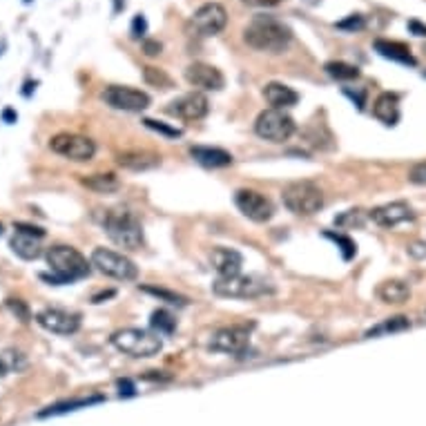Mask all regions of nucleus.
<instances>
[{
	"label": "nucleus",
	"instance_id": "nucleus-13",
	"mask_svg": "<svg viewBox=\"0 0 426 426\" xmlns=\"http://www.w3.org/2000/svg\"><path fill=\"white\" fill-rule=\"evenodd\" d=\"M228 23V11L219 3H206L192 13V27L199 36H217Z\"/></svg>",
	"mask_w": 426,
	"mask_h": 426
},
{
	"label": "nucleus",
	"instance_id": "nucleus-7",
	"mask_svg": "<svg viewBox=\"0 0 426 426\" xmlns=\"http://www.w3.org/2000/svg\"><path fill=\"white\" fill-rule=\"evenodd\" d=\"M90 264L96 268L98 273H103L112 279H119V281H132L138 275L132 259H127L125 254L107 250V248H96L92 252Z\"/></svg>",
	"mask_w": 426,
	"mask_h": 426
},
{
	"label": "nucleus",
	"instance_id": "nucleus-46",
	"mask_svg": "<svg viewBox=\"0 0 426 426\" xmlns=\"http://www.w3.org/2000/svg\"><path fill=\"white\" fill-rule=\"evenodd\" d=\"M119 389H121V395H123V393H125V395H132V393H134V386H132L127 379H125V381H123V379L119 381Z\"/></svg>",
	"mask_w": 426,
	"mask_h": 426
},
{
	"label": "nucleus",
	"instance_id": "nucleus-28",
	"mask_svg": "<svg viewBox=\"0 0 426 426\" xmlns=\"http://www.w3.org/2000/svg\"><path fill=\"white\" fill-rule=\"evenodd\" d=\"M103 397H83V400H67V402H59L54 404L45 410H40L38 418H49V415H63V413H69V410H78V408H85L94 402H101Z\"/></svg>",
	"mask_w": 426,
	"mask_h": 426
},
{
	"label": "nucleus",
	"instance_id": "nucleus-20",
	"mask_svg": "<svg viewBox=\"0 0 426 426\" xmlns=\"http://www.w3.org/2000/svg\"><path fill=\"white\" fill-rule=\"evenodd\" d=\"M264 98L275 110H286V107L297 105V101H300V94H297L292 88H288V85H283V83H268L264 88Z\"/></svg>",
	"mask_w": 426,
	"mask_h": 426
},
{
	"label": "nucleus",
	"instance_id": "nucleus-43",
	"mask_svg": "<svg viewBox=\"0 0 426 426\" xmlns=\"http://www.w3.org/2000/svg\"><path fill=\"white\" fill-rule=\"evenodd\" d=\"M244 3L252 5V7H275L281 3V0H244Z\"/></svg>",
	"mask_w": 426,
	"mask_h": 426
},
{
	"label": "nucleus",
	"instance_id": "nucleus-25",
	"mask_svg": "<svg viewBox=\"0 0 426 426\" xmlns=\"http://www.w3.org/2000/svg\"><path fill=\"white\" fill-rule=\"evenodd\" d=\"M11 250L18 254L20 259H25V261H32V259H38L40 257V252H42V248H40V239H36V237H30V235H20V232H16L11 237Z\"/></svg>",
	"mask_w": 426,
	"mask_h": 426
},
{
	"label": "nucleus",
	"instance_id": "nucleus-51",
	"mask_svg": "<svg viewBox=\"0 0 426 426\" xmlns=\"http://www.w3.org/2000/svg\"><path fill=\"white\" fill-rule=\"evenodd\" d=\"M424 54H426V45H424Z\"/></svg>",
	"mask_w": 426,
	"mask_h": 426
},
{
	"label": "nucleus",
	"instance_id": "nucleus-31",
	"mask_svg": "<svg viewBox=\"0 0 426 426\" xmlns=\"http://www.w3.org/2000/svg\"><path fill=\"white\" fill-rule=\"evenodd\" d=\"M150 324H152V329L156 333H163V335H172L174 329H177V319L170 315L167 310H154Z\"/></svg>",
	"mask_w": 426,
	"mask_h": 426
},
{
	"label": "nucleus",
	"instance_id": "nucleus-38",
	"mask_svg": "<svg viewBox=\"0 0 426 426\" xmlns=\"http://www.w3.org/2000/svg\"><path fill=\"white\" fill-rule=\"evenodd\" d=\"M335 223L337 225H350V228H353V225H357V228H360V225H364V212L362 210H348L346 215L335 219Z\"/></svg>",
	"mask_w": 426,
	"mask_h": 426
},
{
	"label": "nucleus",
	"instance_id": "nucleus-6",
	"mask_svg": "<svg viewBox=\"0 0 426 426\" xmlns=\"http://www.w3.org/2000/svg\"><path fill=\"white\" fill-rule=\"evenodd\" d=\"M283 206L300 217H312L324 208V192L310 181H297L283 190Z\"/></svg>",
	"mask_w": 426,
	"mask_h": 426
},
{
	"label": "nucleus",
	"instance_id": "nucleus-42",
	"mask_svg": "<svg viewBox=\"0 0 426 426\" xmlns=\"http://www.w3.org/2000/svg\"><path fill=\"white\" fill-rule=\"evenodd\" d=\"M161 49H163V45H161L159 40H154V38L143 40V54H146V56H159Z\"/></svg>",
	"mask_w": 426,
	"mask_h": 426
},
{
	"label": "nucleus",
	"instance_id": "nucleus-8",
	"mask_svg": "<svg viewBox=\"0 0 426 426\" xmlns=\"http://www.w3.org/2000/svg\"><path fill=\"white\" fill-rule=\"evenodd\" d=\"M254 132H257V136L271 141V143H283L295 134V121L283 110L271 107L257 117Z\"/></svg>",
	"mask_w": 426,
	"mask_h": 426
},
{
	"label": "nucleus",
	"instance_id": "nucleus-19",
	"mask_svg": "<svg viewBox=\"0 0 426 426\" xmlns=\"http://www.w3.org/2000/svg\"><path fill=\"white\" fill-rule=\"evenodd\" d=\"M375 52L379 56H384V59L395 61V63H402V65H410V67H413L418 63L415 56L410 54V49L404 45V42H400V40L379 38V40H375Z\"/></svg>",
	"mask_w": 426,
	"mask_h": 426
},
{
	"label": "nucleus",
	"instance_id": "nucleus-12",
	"mask_svg": "<svg viewBox=\"0 0 426 426\" xmlns=\"http://www.w3.org/2000/svg\"><path fill=\"white\" fill-rule=\"evenodd\" d=\"M103 101L123 112H143L150 105V96L141 90L127 88V85H110L103 92Z\"/></svg>",
	"mask_w": 426,
	"mask_h": 426
},
{
	"label": "nucleus",
	"instance_id": "nucleus-49",
	"mask_svg": "<svg viewBox=\"0 0 426 426\" xmlns=\"http://www.w3.org/2000/svg\"><path fill=\"white\" fill-rule=\"evenodd\" d=\"M7 52V40L5 38H0V56H3Z\"/></svg>",
	"mask_w": 426,
	"mask_h": 426
},
{
	"label": "nucleus",
	"instance_id": "nucleus-34",
	"mask_svg": "<svg viewBox=\"0 0 426 426\" xmlns=\"http://www.w3.org/2000/svg\"><path fill=\"white\" fill-rule=\"evenodd\" d=\"M326 237H329V239H333L335 241V244L339 246V250H342V254H344V259H353L355 257V250H357V248H355V244H353V241L346 237V235H337V232H326Z\"/></svg>",
	"mask_w": 426,
	"mask_h": 426
},
{
	"label": "nucleus",
	"instance_id": "nucleus-26",
	"mask_svg": "<svg viewBox=\"0 0 426 426\" xmlns=\"http://www.w3.org/2000/svg\"><path fill=\"white\" fill-rule=\"evenodd\" d=\"M410 329V321L402 315L397 317H391V319H384L381 324L373 326L371 331H366V339H373V337H381V335H391V333H402V331H408Z\"/></svg>",
	"mask_w": 426,
	"mask_h": 426
},
{
	"label": "nucleus",
	"instance_id": "nucleus-36",
	"mask_svg": "<svg viewBox=\"0 0 426 426\" xmlns=\"http://www.w3.org/2000/svg\"><path fill=\"white\" fill-rule=\"evenodd\" d=\"M143 123H146V127H150V130L159 132V134H163V136H170V138H177V136H181V130H179V127L165 125V123H161V121H154V119H146Z\"/></svg>",
	"mask_w": 426,
	"mask_h": 426
},
{
	"label": "nucleus",
	"instance_id": "nucleus-40",
	"mask_svg": "<svg viewBox=\"0 0 426 426\" xmlns=\"http://www.w3.org/2000/svg\"><path fill=\"white\" fill-rule=\"evenodd\" d=\"M13 230L20 232V235H30V237H36V239H42L45 237V230L38 228V225H32V223H13Z\"/></svg>",
	"mask_w": 426,
	"mask_h": 426
},
{
	"label": "nucleus",
	"instance_id": "nucleus-5",
	"mask_svg": "<svg viewBox=\"0 0 426 426\" xmlns=\"http://www.w3.org/2000/svg\"><path fill=\"white\" fill-rule=\"evenodd\" d=\"M112 346L117 350H121L123 355H130V357H154L159 355L163 348L161 337H156L150 331H141V329H123L117 331L114 335L110 337Z\"/></svg>",
	"mask_w": 426,
	"mask_h": 426
},
{
	"label": "nucleus",
	"instance_id": "nucleus-27",
	"mask_svg": "<svg viewBox=\"0 0 426 426\" xmlns=\"http://www.w3.org/2000/svg\"><path fill=\"white\" fill-rule=\"evenodd\" d=\"M81 183H83L85 188H90V190H94V192H103V194L119 190V179H117V174H112V172L83 177Z\"/></svg>",
	"mask_w": 426,
	"mask_h": 426
},
{
	"label": "nucleus",
	"instance_id": "nucleus-22",
	"mask_svg": "<svg viewBox=\"0 0 426 426\" xmlns=\"http://www.w3.org/2000/svg\"><path fill=\"white\" fill-rule=\"evenodd\" d=\"M373 114L384 125H395L400 121V98H397V94L391 92L379 94L377 101L373 103Z\"/></svg>",
	"mask_w": 426,
	"mask_h": 426
},
{
	"label": "nucleus",
	"instance_id": "nucleus-30",
	"mask_svg": "<svg viewBox=\"0 0 426 426\" xmlns=\"http://www.w3.org/2000/svg\"><path fill=\"white\" fill-rule=\"evenodd\" d=\"M326 74L335 81H355L360 78V67H355L350 63H344V61H331L326 63Z\"/></svg>",
	"mask_w": 426,
	"mask_h": 426
},
{
	"label": "nucleus",
	"instance_id": "nucleus-1",
	"mask_svg": "<svg viewBox=\"0 0 426 426\" xmlns=\"http://www.w3.org/2000/svg\"><path fill=\"white\" fill-rule=\"evenodd\" d=\"M45 259L52 275H40V279L54 283V286L85 279L92 271V264H88V259L72 246H61V244L52 246L45 254Z\"/></svg>",
	"mask_w": 426,
	"mask_h": 426
},
{
	"label": "nucleus",
	"instance_id": "nucleus-41",
	"mask_svg": "<svg viewBox=\"0 0 426 426\" xmlns=\"http://www.w3.org/2000/svg\"><path fill=\"white\" fill-rule=\"evenodd\" d=\"M146 30H148V23H146V18L138 13V16L132 20V38H143Z\"/></svg>",
	"mask_w": 426,
	"mask_h": 426
},
{
	"label": "nucleus",
	"instance_id": "nucleus-2",
	"mask_svg": "<svg viewBox=\"0 0 426 426\" xmlns=\"http://www.w3.org/2000/svg\"><path fill=\"white\" fill-rule=\"evenodd\" d=\"M244 40L252 49L268 52V54H281L290 45L292 32L288 25L273 16H254L244 30Z\"/></svg>",
	"mask_w": 426,
	"mask_h": 426
},
{
	"label": "nucleus",
	"instance_id": "nucleus-23",
	"mask_svg": "<svg viewBox=\"0 0 426 426\" xmlns=\"http://www.w3.org/2000/svg\"><path fill=\"white\" fill-rule=\"evenodd\" d=\"M117 161L121 167H127V170H150V167H156L161 163V156H156L152 152H146V150H130V152H123L117 156Z\"/></svg>",
	"mask_w": 426,
	"mask_h": 426
},
{
	"label": "nucleus",
	"instance_id": "nucleus-33",
	"mask_svg": "<svg viewBox=\"0 0 426 426\" xmlns=\"http://www.w3.org/2000/svg\"><path fill=\"white\" fill-rule=\"evenodd\" d=\"M7 308H9V312L16 319H20L23 324H27V321H32V310H30V306H27L23 300H7Z\"/></svg>",
	"mask_w": 426,
	"mask_h": 426
},
{
	"label": "nucleus",
	"instance_id": "nucleus-50",
	"mask_svg": "<svg viewBox=\"0 0 426 426\" xmlns=\"http://www.w3.org/2000/svg\"><path fill=\"white\" fill-rule=\"evenodd\" d=\"M0 235H3V223H0Z\"/></svg>",
	"mask_w": 426,
	"mask_h": 426
},
{
	"label": "nucleus",
	"instance_id": "nucleus-15",
	"mask_svg": "<svg viewBox=\"0 0 426 426\" xmlns=\"http://www.w3.org/2000/svg\"><path fill=\"white\" fill-rule=\"evenodd\" d=\"M208 110H210V103H208L206 94H201V92L183 94L167 107L170 114H174L183 121H201L208 114Z\"/></svg>",
	"mask_w": 426,
	"mask_h": 426
},
{
	"label": "nucleus",
	"instance_id": "nucleus-21",
	"mask_svg": "<svg viewBox=\"0 0 426 426\" xmlns=\"http://www.w3.org/2000/svg\"><path fill=\"white\" fill-rule=\"evenodd\" d=\"M190 156L206 167H225L232 163V154L221 148H210V146H194L190 148Z\"/></svg>",
	"mask_w": 426,
	"mask_h": 426
},
{
	"label": "nucleus",
	"instance_id": "nucleus-4",
	"mask_svg": "<svg viewBox=\"0 0 426 426\" xmlns=\"http://www.w3.org/2000/svg\"><path fill=\"white\" fill-rule=\"evenodd\" d=\"M212 290H215V295L230 297V300H257V297L273 295L275 286L257 275H237V277H219L212 283Z\"/></svg>",
	"mask_w": 426,
	"mask_h": 426
},
{
	"label": "nucleus",
	"instance_id": "nucleus-11",
	"mask_svg": "<svg viewBox=\"0 0 426 426\" xmlns=\"http://www.w3.org/2000/svg\"><path fill=\"white\" fill-rule=\"evenodd\" d=\"M235 206L241 210V215L248 217L254 223H266L275 215V206L268 196L257 190H237Z\"/></svg>",
	"mask_w": 426,
	"mask_h": 426
},
{
	"label": "nucleus",
	"instance_id": "nucleus-35",
	"mask_svg": "<svg viewBox=\"0 0 426 426\" xmlns=\"http://www.w3.org/2000/svg\"><path fill=\"white\" fill-rule=\"evenodd\" d=\"M143 76H146V83L154 85V88H161V90L170 88V78H167L165 72H161V69H156V67H146Z\"/></svg>",
	"mask_w": 426,
	"mask_h": 426
},
{
	"label": "nucleus",
	"instance_id": "nucleus-14",
	"mask_svg": "<svg viewBox=\"0 0 426 426\" xmlns=\"http://www.w3.org/2000/svg\"><path fill=\"white\" fill-rule=\"evenodd\" d=\"M38 326H42L45 331L56 333V335H72L81 329V317L74 312H65L59 308H47L40 310L36 315Z\"/></svg>",
	"mask_w": 426,
	"mask_h": 426
},
{
	"label": "nucleus",
	"instance_id": "nucleus-16",
	"mask_svg": "<svg viewBox=\"0 0 426 426\" xmlns=\"http://www.w3.org/2000/svg\"><path fill=\"white\" fill-rule=\"evenodd\" d=\"M186 81L192 85V88L203 90V92H219L223 85H225L223 74L219 72L217 67H212L208 63H192V65H188Z\"/></svg>",
	"mask_w": 426,
	"mask_h": 426
},
{
	"label": "nucleus",
	"instance_id": "nucleus-24",
	"mask_svg": "<svg viewBox=\"0 0 426 426\" xmlns=\"http://www.w3.org/2000/svg\"><path fill=\"white\" fill-rule=\"evenodd\" d=\"M377 295H379V300L384 304H395L397 306V304H404L408 300L410 288H408V283L402 281V279H389L377 288Z\"/></svg>",
	"mask_w": 426,
	"mask_h": 426
},
{
	"label": "nucleus",
	"instance_id": "nucleus-10",
	"mask_svg": "<svg viewBox=\"0 0 426 426\" xmlns=\"http://www.w3.org/2000/svg\"><path fill=\"white\" fill-rule=\"evenodd\" d=\"M250 331L252 324H237V326H225V329L217 331L210 339V350L225 353V355H244L250 344Z\"/></svg>",
	"mask_w": 426,
	"mask_h": 426
},
{
	"label": "nucleus",
	"instance_id": "nucleus-9",
	"mask_svg": "<svg viewBox=\"0 0 426 426\" xmlns=\"http://www.w3.org/2000/svg\"><path fill=\"white\" fill-rule=\"evenodd\" d=\"M49 148H52V152L65 156L69 161H76V163L90 161L96 154V143L92 138L81 136V134H69V132L52 136Z\"/></svg>",
	"mask_w": 426,
	"mask_h": 426
},
{
	"label": "nucleus",
	"instance_id": "nucleus-47",
	"mask_svg": "<svg viewBox=\"0 0 426 426\" xmlns=\"http://www.w3.org/2000/svg\"><path fill=\"white\" fill-rule=\"evenodd\" d=\"M16 119H18V114H16L13 110H5V112H3V121H5V123H13Z\"/></svg>",
	"mask_w": 426,
	"mask_h": 426
},
{
	"label": "nucleus",
	"instance_id": "nucleus-48",
	"mask_svg": "<svg viewBox=\"0 0 426 426\" xmlns=\"http://www.w3.org/2000/svg\"><path fill=\"white\" fill-rule=\"evenodd\" d=\"M32 90H36V81H34V83H32V81H27V83H25V90H23V94H25V96H30V94H32Z\"/></svg>",
	"mask_w": 426,
	"mask_h": 426
},
{
	"label": "nucleus",
	"instance_id": "nucleus-29",
	"mask_svg": "<svg viewBox=\"0 0 426 426\" xmlns=\"http://www.w3.org/2000/svg\"><path fill=\"white\" fill-rule=\"evenodd\" d=\"M27 366L25 355L18 350H3L0 353V377H5L9 373H18Z\"/></svg>",
	"mask_w": 426,
	"mask_h": 426
},
{
	"label": "nucleus",
	"instance_id": "nucleus-32",
	"mask_svg": "<svg viewBox=\"0 0 426 426\" xmlns=\"http://www.w3.org/2000/svg\"><path fill=\"white\" fill-rule=\"evenodd\" d=\"M141 290L148 292V295L159 297L161 302H167V304H172V306H186V304H188L186 297H181V295H177V292H172V290L159 288V286H141Z\"/></svg>",
	"mask_w": 426,
	"mask_h": 426
},
{
	"label": "nucleus",
	"instance_id": "nucleus-17",
	"mask_svg": "<svg viewBox=\"0 0 426 426\" xmlns=\"http://www.w3.org/2000/svg\"><path fill=\"white\" fill-rule=\"evenodd\" d=\"M368 217H371L373 223H377L379 228H395V225L406 223V221L413 219L415 212L406 201H393V203H386V206L373 208L371 212H368Z\"/></svg>",
	"mask_w": 426,
	"mask_h": 426
},
{
	"label": "nucleus",
	"instance_id": "nucleus-44",
	"mask_svg": "<svg viewBox=\"0 0 426 426\" xmlns=\"http://www.w3.org/2000/svg\"><path fill=\"white\" fill-rule=\"evenodd\" d=\"M408 32L415 34V36H426V25L418 23V20H410L408 23Z\"/></svg>",
	"mask_w": 426,
	"mask_h": 426
},
{
	"label": "nucleus",
	"instance_id": "nucleus-45",
	"mask_svg": "<svg viewBox=\"0 0 426 426\" xmlns=\"http://www.w3.org/2000/svg\"><path fill=\"white\" fill-rule=\"evenodd\" d=\"M408 252L413 254V257H426V246L424 244H415V246L408 248Z\"/></svg>",
	"mask_w": 426,
	"mask_h": 426
},
{
	"label": "nucleus",
	"instance_id": "nucleus-39",
	"mask_svg": "<svg viewBox=\"0 0 426 426\" xmlns=\"http://www.w3.org/2000/svg\"><path fill=\"white\" fill-rule=\"evenodd\" d=\"M408 181H410V183H415V186H426V161L415 163L413 167H410Z\"/></svg>",
	"mask_w": 426,
	"mask_h": 426
},
{
	"label": "nucleus",
	"instance_id": "nucleus-37",
	"mask_svg": "<svg viewBox=\"0 0 426 426\" xmlns=\"http://www.w3.org/2000/svg\"><path fill=\"white\" fill-rule=\"evenodd\" d=\"M364 25H366V20L362 13H353V16L337 23L339 30H346V32H360V30H364Z\"/></svg>",
	"mask_w": 426,
	"mask_h": 426
},
{
	"label": "nucleus",
	"instance_id": "nucleus-18",
	"mask_svg": "<svg viewBox=\"0 0 426 426\" xmlns=\"http://www.w3.org/2000/svg\"><path fill=\"white\" fill-rule=\"evenodd\" d=\"M210 261L215 266V271L219 273V277H237L241 275V268H244V257L232 250V248H215L210 254Z\"/></svg>",
	"mask_w": 426,
	"mask_h": 426
},
{
	"label": "nucleus",
	"instance_id": "nucleus-3",
	"mask_svg": "<svg viewBox=\"0 0 426 426\" xmlns=\"http://www.w3.org/2000/svg\"><path fill=\"white\" fill-rule=\"evenodd\" d=\"M103 228L107 237L125 250H138L143 246V228H141V221L130 210H107L103 217Z\"/></svg>",
	"mask_w": 426,
	"mask_h": 426
}]
</instances>
